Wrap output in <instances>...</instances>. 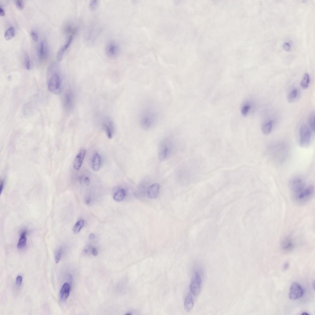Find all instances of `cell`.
<instances>
[{
  "label": "cell",
  "mask_w": 315,
  "mask_h": 315,
  "mask_svg": "<svg viewBox=\"0 0 315 315\" xmlns=\"http://www.w3.org/2000/svg\"><path fill=\"white\" fill-rule=\"evenodd\" d=\"M289 185L292 198L296 204L304 205L312 198L314 192V186H305L303 181L300 177L292 178L289 182Z\"/></svg>",
  "instance_id": "6da1fadb"
},
{
  "label": "cell",
  "mask_w": 315,
  "mask_h": 315,
  "mask_svg": "<svg viewBox=\"0 0 315 315\" xmlns=\"http://www.w3.org/2000/svg\"><path fill=\"white\" fill-rule=\"evenodd\" d=\"M160 114L157 108L154 105L147 104L141 109L139 115L140 126L145 130L152 128L158 121Z\"/></svg>",
  "instance_id": "7a4b0ae2"
},
{
  "label": "cell",
  "mask_w": 315,
  "mask_h": 315,
  "mask_svg": "<svg viewBox=\"0 0 315 315\" xmlns=\"http://www.w3.org/2000/svg\"><path fill=\"white\" fill-rule=\"evenodd\" d=\"M311 131L305 124L301 126L299 131L300 145L303 147H307L311 142Z\"/></svg>",
  "instance_id": "3957f363"
},
{
  "label": "cell",
  "mask_w": 315,
  "mask_h": 315,
  "mask_svg": "<svg viewBox=\"0 0 315 315\" xmlns=\"http://www.w3.org/2000/svg\"><path fill=\"white\" fill-rule=\"evenodd\" d=\"M174 146L170 140H166L161 144L160 147L159 157L161 161H165L170 156L174 150Z\"/></svg>",
  "instance_id": "277c9868"
},
{
  "label": "cell",
  "mask_w": 315,
  "mask_h": 315,
  "mask_svg": "<svg viewBox=\"0 0 315 315\" xmlns=\"http://www.w3.org/2000/svg\"><path fill=\"white\" fill-rule=\"evenodd\" d=\"M61 85V80L59 74L55 72L51 75L48 82V88L49 91L56 94L60 92Z\"/></svg>",
  "instance_id": "5b68a950"
},
{
  "label": "cell",
  "mask_w": 315,
  "mask_h": 315,
  "mask_svg": "<svg viewBox=\"0 0 315 315\" xmlns=\"http://www.w3.org/2000/svg\"><path fill=\"white\" fill-rule=\"evenodd\" d=\"M202 284L201 277L198 272H195L190 286L191 293L195 297L198 296L200 292Z\"/></svg>",
  "instance_id": "8992f818"
},
{
  "label": "cell",
  "mask_w": 315,
  "mask_h": 315,
  "mask_svg": "<svg viewBox=\"0 0 315 315\" xmlns=\"http://www.w3.org/2000/svg\"><path fill=\"white\" fill-rule=\"evenodd\" d=\"M304 294V290L300 284L294 283L291 285L289 297L291 300H297L301 298Z\"/></svg>",
  "instance_id": "52a82bcc"
},
{
  "label": "cell",
  "mask_w": 315,
  "mask_h": 315,
  "mask_svg": "<svg viewBox=\"0 0 315 315\" xmlns=\"http://www.w3.org/2000/svg\"><path fill=\"white\" fill-rule=\"evenodd\" d=\"M105 51L108 57L115 58L118 56L120 51L119 46L114 42H110L106 47Z\"/></svg>",
  "instance_id": "ba28073f"
},
{
  "label": "cell",
  "mask_w": 315,
  "mask_h": 315,
  "mask_svg": "<svg viewBox=\"0 0 315 315\" xmlns=\"http://www.w3.org/2000/svg\"><path fill=\"white\" fill-rule=\"evenodd\" d=\"M38 57L41 61L47 58L48 56V50L46 42L42 40L40 43L38 50Z\"/></svg>",
  "instance_id": "9c48e42d"
},
{
  "label": "cell",
  "mask_w": 315,
  "mask_h": 315,
  "mask_svg": "<svg viewBox=\"0 0 315 315\" xmlns=\"http://www.w3.org/2000/svg\"><path fill=\"white\" fill-rule=\"evenodd\" d=\"M86 153L85 149H83L77 154L75 159L74 167L75 170H79L80 169Z\"/></svg>",
  "instance_id": "30bf717a"
},
{
  "label": "cell",
  "mask_w": 315,
  "mask_h": 315,
  "mask_svg": "<svg viewBox=\"0 0 315 315\" xmlns=\"http://www.w3.org/2000/svg\"><path fill=\"white\" fill-rule=\"evenodd\" d=\"M73 39V36H70L67 42L59 50L57 55V59L59 61H60L63 59L64 55L67 49L71 44Z\"/></svg>",
  "instance_id": "8fae6325"
},
{
  "label": "cell",
  "mask_w": 315,
  "mask_h": 315,
  "mask_svg": "<svg viewBox=\"0 0 315 315\" xmlns=\"http://www.w3.org/2000/svg\"><path fill=\"white\" fill-rule=\"evenodd\" d=\"M294 246V243L292 238L290 236L284 238L281 243V247L282 249L286 251H289L292 250Z\"/></svg>",
  "instance_id": "7c38bea8"
},
{
  "label": "cell",
  "mask_w": 315,
  "mask_h": 315,
  "mask_svg": "<svg viewBox=\"0 0 315 315\" xmlns=\"http://www.w3.org/2000/svg\"><path fill=\"white\" fill-rule=\"evenodd\" d=\"M70 286L68 283H65L63 286L60 292V298L63 301L66 300L70 295Z\"/></svg>",
  "instance_id": "4fadbf2b"
},
{
  "label": "cell",
  "mask_w": 315,
  "mask_h": 315,
  "mask_svg": "<svg viewBox=\"0 0 315 315\" xmlns=\"http://www.w3.org/2000/svg\"><path fill=\"white\" fill-rule=\"evenodd\" d=\"M160 189V185L158 183H154L150 186L148 190V196L149 198L152 199L157 198L159 194Z\"/></svg>",
  "instance_id": "5bb4252c"
},
{
  "label": "cell",
  "mask_w": 315,
  "mask_h": 315,
  "mask_svg": "<svg viewBox=\"0 0 315 315\" xmlns=\"http://www.w3.org/2000/svg\"><path fill=\"white\" fill-rule=\"evenodd\" d=\"M194 303L193 299L190 295H188L185 301L184 308L185 311L187 312H190L193 309Z\"/></svg>",
  "instance_id": "9a60e30c"
},
{
  "label": "cell",
  "mask_w": 315,
  "mask_h": 315,
  "mask_svg": "<svg viewBox=\"0 0 315 315\" xmlns=\"http://www.w3.org/2000/svg\"><path fill=\"white\" fill-rule=\"evenodd\" d=\"M92 162L94 170L96 171H99L101 164V158L98 153H96L94 155Z\"/></svg>",
  "instance_id": "2e32d148"
},
{
  "label": "cell",
  "mask_w": 315,
  "mask_h": 315,
  "mask_svg": "<svg viewBox=\"0 0 315 315\" xmlns=\"http://www.w3.org/2000/svg\"><path fill=\"white\" fill-rule=\"evenodd\" d=\"M27 232L26 231H23L21 233L17 245V247L18 249H22L26 246L27 241Z\"/></svg>",
  "instance_id": "e0dca14e"
},
{
  "label": "cell",
  "mask_w": 315,
  "mask_h": 315,
  "mask_svg": "<svg viewBox=\"0 0 315 315\" xmlns=\"http://www.w3.org/2000/svg\"><path fill=\"white\" fill-rule=\"evenodd\" d=\"M126 196L125 191L123 189H120L115 193L113 196V199L117 202H120L123 201Z\"/></svg>",
  "instance_id": "ac0fdd59"
},
{
  "label": "cell",
  "mask_w": 315,
  "mask_h": 315,
  "mask_svg": "<svg viewBox=\"0 0 315 315\" xmlns=\"http://www.w3.org/2000/svg\"><path fill=\"white\" fill-rule=\"evenodd\" d=\"M272 128V122L271 121L267 122L262 125V131L265 135L269 134L271 132Z\"/></svg>",
  "instance_id": "d6986e66"
},
{
  "label": "cell",
  "mask_w": 315,
  "mask_h": 315,
  "mask_svg": "<svg viewBox=\"0 0 315 315\" xmlns=\"http://www.w3.org/2000/svg\"><path fill=\"white\" fill-rule=\"evenodd\" d=\"M298 95V91L297 89H294L289 93L287 97L288 101L290 102H293Z\"/></svg>",
  "instance_id": "ffe728a7"
},
{
  "label": "cell",
  "mask_w": 315,
  "mask_h": 315,
  "mask_svg": "<svg viewBox=\"0 0 315 315\" xmlns=\"http://www.w3.org/2000/svg\"><path fill=\"white\" fill-rule=\"evenodd\" d=\"M14 36V28L12 26L9 27L6 31L4 34V38L6 40H8L12 38Z\"/></svg>",
  "instance_id": "44dd1931"
},
{
  "label": "cell",
  "mask_w": 315,
  "mask_h": 315,
  "mask_svg": "<svg viewBox=\"0 0 315 315\" xmlns=\"http://www.w3.org/2000/svg\"><path fill=\"white\" fill-rule=\"evenodd\" d=\"M310 81L309 75L307 73H305L304 75L301 82V87L303 89H306L308 87Z\"/></svg>",
  "instance_id": "7402d4cb"
},
{
  "label": "cell",
  "mask_w": 315,
  "mask_h": 315,
  "mask_svg": "<svg viewBox=\"0 0 315 315\" xmlns=\"http://www.w3.org/2000/svg\"><path fill=\"white\" fill-rule=\"evenodd\" d=\"M84 220H79L76 224L73 227V231L74 234H77L80 231L81 228L84 226Z\"/></svg>",
  "instance_id": "603a6c76"
},
{
  "label": "cell",
  "mask_w": 315,
  "mask_h": 315,
  "mask_svg": "<svg viewBox=\"0 0 315 315\" xmlns=\"http://www.w3.org/2000/svg\"><path fill=\"white\" fill-rule=\"evenodd\" d=\"M251 106L249 103H245L242 106L241 112L244 116H247L248 114L251 109Z\"/></svg>",
  "instance_id": "cb8c5ba5"
},
{
  "label": "cell",
  "mask_w": 315,
  "mask_h": 315,
  "mask_svg": "<svg viewBox=\"0 0 315 315\" xmlns=\"http://www.w3.org/2000/svg\"><path fill=\"white\" fill-rule=\"evenodd\" d=\"M308 123L310 128L314 132L315 131V114L313 113L310 115L308 119Z\"/></svg>",
  "instance_id": "d4e9b609"
},
{
  "label": "cell",
  "mask_w": 315,
  "mask_h": 315,
  "mask_svg": "<svg viewBox=\"0 0 315 315\" xmlns=\"http://www.w3.org/2000/svg\"><path fill=\"white\" fill-rule=\"evenodd\" d=\"M24 60L26 69L28 70H30L31 67V61L29 56L27 53L24 54Z\"/></svg>",
  "instance_id": "484cf974"
},
{
  "label": "cell",
  "mask_w": 315,
  "mask_h": 315,
  "mask_svg": "<svg viewBox=\"0 0 315 315\" xmlns=\"http://www.w3.org/2000/svg\"><path fill=\"white\" fill-rule=\"evenodd\" d=\"M99 1H92L89 4V7L91 10L95 11L99 5Z\"/></svg>",
  "instance_id": "4316f807"
},
{
  "label": "cell",
  "mask_w": 315,
  "mask_h": 315,
  "mask_svg": "<svg viewBox=\"0 0 315 315\" xmlns=\"http://www.w3.org/2000/svg\"><path fill=\"white\" fill-rule=\"evenodd\" d=\"M106 131L107 137L109 139L112 138L113 129L111 125L110 124L106 126Z\"/></svg>",
  "instance_id": "83f0119b"
},
{
  "label": "cell",
  "mask_w": 315,
  "mask_h": 315,
  "mask_svg": "<svg viewBox=\"0 0 315 315\" xmlns=\"http://www.w3.org/2000/svg\"><path fill=\"white\" fill-rule=\"evenodd\" d=\"M61 255V249H59L56 252L55 254V261L56 264H58L59 262Z\"/></svg>",
  "instance_id": "f1b7e54d"
},
{
  "label": "cell",
  "mask_w": 315,
  "mask_h": 315,
  "mask_svg": "<svg viewBox=\"0 0 315 315\" xmlns=\"http://www.w3.org/2000/svg\"><path fill=\"white\" fill-rule=\"evenodd\" d=\"M31 36L33 40L35 42H37L38 40L39 36L37 33L34 31H32L31 32Z\"/></svg>",
  "instance_id": "f546056e"
},
{
  "label": "cell",
  "mask_w": 315,
  "mask_h": 315,
  "mask_svg": "<svg viewBox=\"0 0 315 315\" xmlns=\"http://www.w3.org/2000/svg\"><path fill=\"white\" fill-rule=\"evenodd\" d=\"M16 7L19 9H22L24 8V3L21 0H17L15 1Z\"/></svg>",
  "instance_id": "4dcf8cb0"
},
{
  "label": "cell",
  "mask_w": 315,
  "mask_h": 315,
  "mask_svg": "<svg viewBox=\"0 0 315 315\" xmlns=\"http://www.w3.org/2000/svg\"><path fill=\"white\" fill-rule=\"evenodd\" d=\"M23 280L22 277L21 276H18L16 278V283L17 286L18 287H20L22 284Z\"/></svg>",
  "instance_id": "1f68e13d"
},
{
  "label": "cell",
  "mask_w": 315,
  "mask_h": 315,
  "mask_svg": "<svg viewBox=\"0 0 315 315\" xmlns=\"http://www.w3.org/2000/svg\"><path fill=\"white\" fill-rule=\"evenodd\" d=\"M84 183L87 186H88L90 184V181L88 177H86L85 178Z\"/></svg>",
  "instance_id": "d6a6232c"
},
{
  "label": "cell",
  "mask_w": 315,
  "mask_h": 315,
  "mask_svg": "<svg viewBox=\"0 0 315 315\" xmlns=\"http://www.w3.org/2000/svg\"><path fill=\"white\" fill-rule=\"evenodd\" d=\"M4 185V182L3 180H2L1 181V187H0V191H1V194L2 191L3 189Z\"/></svg>",
  "instance_id": "836d02e7"
},
{
  "label": "cell",
  "mask_w": 315,
  "mask_h": 315,
  "mask_svg": "<svg viewBox=\"0 0 315 315\" xmlns=\"http://www.w3.org/2000/svg\"><path fill=\"white\" fill-rule=\"evenodd\" d=\"M5 12L4 9L3 7L1 6L0 7V15L1 16H3L5 15Z\"/></svg>",
  "instance_id": "e575fe53"
},
{
  "label": "cell",
  "mask_w": 315,
  "mask_h": 315,
  "mask_svg": "<svg viewBox=\"0 0 315 315\" xmlns=\"http://www.w3.org/2000/svg\"><path fill=\"white\" fill-rule=\"evenodd\" d=\"M289 264L288 262H287L283 266V270L284 271H286L288 270L289 267Z\"/></svg>",
  "instance_id": "d590c367"
},
{
  "label": "cell",
  "mask_w": 315,
  "mask_h": 315,
  "mask_svg": "<svg viewBox=\"0 0 315 315\" xmlns=\"http://www.w3.org/2000/svg\"><path fill=\"white\" fill-rule=\"evenodd\" d=\"M91 199L89 197H87L85 200V202L87 205H89L91 203Z\"/></svg>",
  "instance_id": "8d00e7d4"
},
{
  "label": "cell",
  "mask_w": 315,
  "mask_h": 315,
  "mask_svg": "<svg viewBox=\"0 0 315 315\" xmlns=\"http://www.w3.org/2000/svg\"><path fill=\"white\" fill-rule=\"evenodd\" d=\"M92 253L94 256H96L97 254V251L95 248H93L92 250Z\"/></svg>",
  "instance_id": "74e56055"
},
{
  "label": "cell",
  "mask_w": 315,
  "mask_h": 315,
  "mask_svg": "<svg viewBox=\"0 0 315 315\" xmlns=\"http://www.w3.org/2000/svg\"><path fill=\"white\" fill-rule=\"evenodd\" d=\"M95 237V236L94 234L93 233H91L90 235H89V238L90 240H92L94 239Z\"/></svg>",
  "instance_id": "f35d334b"
},
{
  "label": "cell",
  "mask_w": 315,
  "mask_h": 315,
  "mask_svg": "<svg viewBox=\"0 0 315 315\" xmlns=\"http://www.w3.org/2000/svg\"><path fill=\"white\" fill-rule=\"evenodd\" d=\"M284 47L286 50H288L290 48V45L286 43L284 45Z\"/></svg>",
  "instance_id": "ab89813d"
},
{
  "label": "cell",
  "mask_w": 315,
  "mask_h": 315,
  "mask_svg": "<svg viewBox=\"0 0 315 315\" xmlns=\"http://www.w3.org/2000/svg\"><path fill=\"white\" fill-rule=\"evenodd\" d=\"M302 315H309V314L308 313H307L306 312H303L302 314Z\"/></svg>",
  "instance_id": "60d3db41"
},
{
  "label": "cell",
  "mask_w": 315,
  "mask_h": 315,
  "mask_svg": "<svg viewBox=\"0 0 315 315\" xmlns=\"http://www.w3.org/2000/svg\"><path fill=\"white\" fill-rule=\"evenodd\" d=\"M126 314V315H131V314H130V313H128V314Z\"/></svg>",
  "instance_id": "b9f144b4"
}]
</instances>
